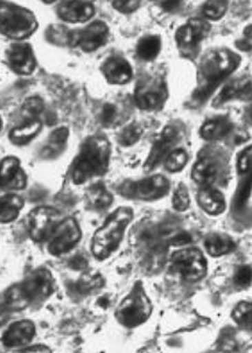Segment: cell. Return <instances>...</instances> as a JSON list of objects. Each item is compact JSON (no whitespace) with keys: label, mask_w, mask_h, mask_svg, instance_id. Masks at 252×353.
Returning a JSON list of instances; mask_svg holds the SVG:
<instances>
[{"label":"cell","mask_w":252,"mask_h":353,"mask_svg":"<svg viewBox=\"0 0 252 353\" xmlns=\"http://www.w3.org/2000/svg\"><path fill=\"white\" fill-rule=\"evenodd\" d=\"M240 65V59L230 50H214L207 54L200 65L199 85L195 99L206 101Z\"/></svg>","instance_id":"6da1fadb"},{"label":"cell","mask_w":252,"mask_h":353,"mask_svg":"<svg viewBox=\"0 0 252 353\" xmlns=\"http://www.w3.org/2000/svg\"><path fill=\"white\" fill-rule=\"evenodd\" d=\"M110 154V143L105 137L92 136L87 139L74 161V181L83 184L95 176H103L109 168Z\"/></svg>","instance_id":"7a4b0ae2"},{"label":"cell","mask_w":252,"mask_h":353,"mask_svg":"<svg viewBox=\"0 0 252 353\" xmlns=\"http://www.w3.org/2000/svg\"><path fill=\"white\" fill-rule=\"evenodd\" d=\"M134 219V212L130 208H119L107 218L103 226L96 232L92 238V254L97 259L104 260L114 253L122 241L126 227Z\"/></svg>","instance_id":"3957f363"},{"label":"cell","mask_w":252,"mask_h":353,"mask_svg":"<svg viewBox=\"0 0 252 353\" xmlns=\"http://www.w3.org/2000/svg\"><path fill=\"white\" fill-rule=\"evenodd\" d=\"M38 27L33 13L17 5H0V32L8 38L23 40Z\"/></svg>","instance_id":"277c9868"},{"label":"cell","mask_w":252,"mask_h":353,"mask_svg":"<svg viewBox=\"0 0 252 353\" xmlns=\"http://www.w3.org/2000/svg\"><path fill=\"white\" fill-rule=\"evenodd\" d=\"M152 312V304L142 287H134L116 311V317L124 327H134L146 322Z\"/></svg>","instance_id":"5b68a950"},{"label":"cell","mask_w":252,"mask_h":353,"mask_svg":"<svg viewBox=\"0 0 252 353\" xmlns=\"http://www.w3.org/2000/svg\"><path fill=\"white\" fill-rule=\"evenodd\" d=\"M169 190V181L164 176L157 174L151 176L139 181H127L120 188V192L126 196L136 199L151 200L159 199L164 196Z\"/></svg>","instance_id":"8992f818"},{"label":"cell","mask_w":252,"mask_h":353,"mask_svg":"<svg viewBox=\"0 0 252 353\" xmlns=\"http://www.w3.org/2000/svg\"><path fill=\"white\" fill-rule=\"evenodd\" d=\"M172 265L185 280L191 282L201 280L207 273L206 259L196 248L176 252L172 255Z\"/></svg>","instance_id":"52a82bcc"},{"label":"cell","mask_w":252,"mask_h":353,"mask_svg":"<svg viewBox=\"0 0 252 353\" xmlns=\"http://www.w3.org/2000/svg\"><path fill=\"white\" fill-rule=\"evenodd\" d=\"M60 223L61 216L55 208L46 206L35 208L28 219L31 238L36 242L45 241L52 236Z\"/></svg>","instance_id":"ba28073f"},{"label":"cell","mask_w":252,"mask_h":353,"mask_svg":"<svg viewBox=\"0 0 252 353\" xmlns=\"http://www.w3.org/2000/svg\"><path fill=\"white\" fill-rule=\"evenodd\" d=\"M48 250L53 255H62L76 246L81 239V228L73 218L62 220L50 236Z\"/></svg>","instance_id":"9c48e42d"},{"label":"cell","mask_w":252,"mask_h":353,"mask_svg":"<svg viewBox=\"0 0 252 353\" xmlns=\"http://www.w3.org/2000/svg\"><path fill=\"white\" fill-rule=\"evenodd\" d=\"M23 292L31 303L47 300L54 292V277L46 268H39L21 283Z\"/></svg>","instance_id":"30bf717a"},{"label":"cell","mask_w":252,"mask_h":353,"mask_svg":"<svg viewBox=\"0 0 252 353\" xmlns=\"http://www.w3.org/2000/svg\"><path fill=\"white\" fill-rule=\"evenodd\" d=\"M136 101L143 110H154L164 104L166 99L165 85L159 80L143 81L136 89Z\"/></svg>","instance_id":"8fae6325"},{"label":"cell","mask_w":252,"mask_h":353,"mask_svg":"<svg viewBox=\"0 0 252 353\" xmlns=\"http://www.w3.org/2000/svg\"><path fill=\"white\" fill-rule=\"evenodd\" d=\"M179 139L180 132L178 128L172 125L165 128L162 132L154 141L144 169L146 171H151L154 168H157L158 164L169 154V151L172 150L173 146L179 142Z\"/></svg>","instance_id":"7c38bea8"},{"label":"cell","mask_w":252,"mask_h":353,"mask_svg":"<svg viewBox=\"0 0 252 353\" xmlns=\"http://www.w3.org/2000/svg\"><path fill=\"white\" fill-rule=\"evenodd\" d=\"M109 38V28L103 21H95L92 25L77 32L73 43L80 46L84 52H94L107 43Z\"/></svg>","instance_id":"4fadbf2b"},{"label":"cell","mask_w":252,"mask_h":353,"mask_svg":"<svg viewBox=\"0 0 252 353\" xmlns=\"http://www.w3.org/2000/svg\"><path fill=\"white\" fill-rule=\"evenodd\" d=\"M27 178L16 157L5 158L0 163V188L11 191H19L26 188Z\"/></svg>","instance_id":"5bb4252c"},{"label":"cell","mask_w":252,"mask_h":353,"mask_svg":"<svg viewBox=\"0 0 252 353\" xmlns=\"http://www.w3.org/2000/svg\"><path fill=\"white\" fill-rule=\"evenodd\" d=\"M210 32L209 23L201 19H191L176 31V43L182 48L198 46Z\"/></svg>","instance_id":"9a60e30c"},{"label":"cell","mask_w":252,"mask_h":353,"mask_svg":"<svg viewBox=\"0 0 252 353\" xmlns=\"http://www.w3.org/2000/svg\"><path fill=\"white\" fill-rule=\"evenodd\" d=\"M8 58L12 70L21 75H30L35 70V58L32 47L27 43H16L8 50Z\"/></svg>","instance_id":"2e32d148"},{"label":"cell","mask_w":252,"mask_h":353,"mask_svg":"<svg viewBox=\"0 0 252 353\" xmlns=\"http://www.w3.org/2000/svg\"><path fill=\"white\" fill-rule=\"evenodd\" d=\"M58 13L68 23H85L95 14V8L89 1H63L59 6Z\"/></svg>","instance_id":"e0dca14e"},{"label":"cell","mask_w":252,"mask_h":353,"mask_svg":"<svg viewBox=\"0 0 252 353\" xmlns=\"http://www.w3.org/2000/svg\"><path fill=\"white\" fill-rule=\"evenodd\" d=\"M104 77L112 85H125L132 77L130 63L123 58H110L102 65Z\"/></svg>","instance_id":"ac0fdd59"},{"label":"cell","mask_w":252,"mask_h":353,"mask_svg":"<svg viewBox=\"0 0 252 353\" xmlns=\"http://www.w3.org/2000/svg\"><path fill=\"white\" fill-rule=\"evenodd\" d=\"M35 327L30 321H20L12 324L3 337L4 345L8 347H18L26 345L34 337Z\"/></svg>","instance_id":"d6986e66"},{"label":"cell","mask_w":252,"mask_h":353,"mask_svg":"<svg viewBox=\"0 0 252 353\" xmlns=\"http://www.w3.org/2000/svg\"><path fill=\"white\" fill-rule=\"evenodd\" d=\"M200 206L208 214H221L226 210V199L220 191L211 188H204L199 193Z\"/></svg>","instance_id":"ffe728a7"},{"label":"cell","mask_w":252,"mask_h":353,"mask_svg":"<svg viewBox=\"0 0 252 353\" xmlns=\"http://www.w3.org/2000/svg\"><path fill=\"white\" fill-rule=\"evenodd\" d=\"M30 303L31 302L23 292L21 284H18V285H13L5 292L0 309L6 311V312L19 311L25 309Z\"/></svg>","instance_id":"44dd1931"},{"label":"cell","mask_w":252,"mask_h":353,"mask_svg":"<svg viewBox=\"0 0 252 353\" xmlns=\"http://www.w3.org/2000/svg\"><path fill=\"white\" fill-rule=\"evenodd\" d=\"M231 130V123L227 117L209 119L201 128V134L207 141H218L223 139Z\"/></svg>","instance_id":"7402d4cb"},{"label":"cell","mask_w":252,"mask_h":353,"mask_svg":"<svg viewBox=\"0 0 252 353\" xmlns=\"http://www.w3.org/2000/svg\"><path fill=\"white\" fill-rule=\"evenodd\" d=\"M191 176L198 184L203 188H210L218 176V168L210 159H201L195 164Z\"/></svg>","instance_id":"603a6c76"},{"label":"cell","mask_w":252,"mask_h":353,"mask_svg":"<svg viewBox=\"0 0 252 353\" xmlns=\"http://www.w3.org/2000/svg\"><path fill=\"white\" fill-rule=\"evenodd\" d=\"M23 208V199L17 194H8L0 198V223H12Z\"/></svg>","instance_id":"cb8c5ba5"},{"label":"cell","mask_w":252,"mask_h":353,"mask_svg":"<svg viewBox=\"0 0 252 353\" xmlns=\"http://www.w3.org/2000/svg\"><path fill=\"white\" fill-rule=\"evenodd\" d=\"M41 122L38 119L27 121L26 123L17 127L10 132V139L16 145H25L31 142L41 130Z\"/></svg>","instance_id":"d4e9b609"},{"label":"cell","mask_w":252,"mask_h":353,"mask_svg":"<svg viewBox=\"0 0 252 353\" xmlns=\"http://www.w3.org/2000/svg\"><path fill=\"white\" fill-rule=\"evenodd\" d=\"M204 246L211 256H222L235 250V242L233 239L223 234H213L207 238Z\"/></svg>","instance_id":"484cf974"},{"label":"cell","mask_w":252,"mask_h":353,"mask_svg":"<svg viewBox=\"0 0 252 353\" xmlns=\"http://www.w3.org/2000/svg\"><path fill=\"white\" fill-rule=\"evenodd\" d=\"M161 50L160 38L157 35H149L138 43L137 53L143 60L151 61L157 58Z\"/></svg>","instance_id":"4316f807"},{"label":"cell","mask_w":252,"mask_h":353,"mask_svg":"<svg viewBox=\"0 0 252 353\" xmlns=\"http://www.w3.org/2000/svg\"><path fill=\"white\" fill-rule=\"evenodd\" d=\"M87 198L90 206L96 210H105L112 203V196L103 185H94L89 188Z\"/></svg>","instance_id":"83f0119b"},{"label":"cell","mask_w":252,"mask_h":353,"mask_svg":"<svg viewBox=\"0 0 252 353\" xmlns=\"http://www.w3.org/2000/svg\"><path fill=\"white\" fill-rule=\"evenodd\" d=\"M227 10H228V1L224 0H211L207 1L203 5V16L207 17L210 20H218L224 16Z\"/></svg>","instance_id":"f1b7e54d"},{"label":"cell","mask_w":252,"mask_h":353,"mask_svg":"<svg viewBox=\"0 0 252 353\" xmlns=\"http://www.w3.org/2000/svg\"><path fill=\"white\" fill-rule=\"evenodd\" d=\"M104 284L103 277L98 274H85L81 277V280L77 282V292L81 294H87L92 292L95 289L101 288Z\"/></svg>","instance_id":"f546056e"},{"label":"cell","mask_w":252,"mask_h":353,"mask_svg":"<svg viewBox=\"0 0 252 353\" xmlns=\"http://www.w3.org/2000/svg\"><path fill=\"white\" fill-rule=\"evenodd\" d=\"M187 161L188 156L186 151L178 149V150H174L168 154L165 166L171 172H179V171L184 169L186 164H187Z\"/></svg>","instance_id":"4dcf8cb0"},{"label":"cell","mask_w":252,"mask_h":353,"mask_svg":"<svg viewBox=\"0 0 252 353\" xmlns=\"http://www.w3.org/2000/svg\"><path fill=\"white\" fill-rule=\"evenodd\" d=\"M143 130L142 128L138 124H130L123 129L122 132L119 134V143L124 146H131L140 139Z\"/></svg>","instance_id":"1f68e13d"},{"label":"cell","mask_w":252,"mask_h":353,"mask_svg":"<svg viewBox=\"0 0 252 353\" xmlns=\"http://www.w3.org/2000/svg\"><path fill=\"white\" fill-rule=\"evenodd\" d=\"M252 307L250 302H241L233 311V319L240 325L251 324Z\"/></svg>","instance_id":"d6a6232c"},{"label":"cell","mask_w":252,"mask_h":353,"mask_svg":"<svg viewBox=\"0 0 252 353\" xmlns=\"http://www.w3.org/2000/svg\"><path fill=\"white\" fill-rule=\"evenodd\" d=\"M43 101L39 97H31V99H27L25 101V103L23 104V115L30 121H33L35 117L43 110Z\"/></svg>","instance_id":"836d02e7"},{"label":"cell","mask_w":252,"mask_h":353,"mask_svg":"<svg viewBox=\"0 0 252 353\" xmlns=\"http://www.w3.org/2000/svg\"><path fill=\"white\" fill-rule=\"evenodd\" d=\"M173 208L176 211H186L189 208V194L185 185H180L173 196Z\"/></svg>","instance_id":"e575fe53"},{"label":"cell","mask_w":252,"mask_h":353,"mask_svg":"<svg viewBox=\"0 0 252 353\" xmlns=\"http://www.w3.org/2000/svg\"><path fill=\"white\" fill-rule=\"evenodd\" d=\"M235 283L240 287H248L251 283V267L244 265L237 270L235 274Z\"/></svg>","instance_id":"d590c367"},{"label":"cell","mask_w":252,"mask_h":353,"mask_svg":"<svg viewBox=\"0 0 252 353\" xmlns=\"http://www.w3.org/2000/svg\"><path fill=\"white\" fill-rule=\"evenodd\" d=\"M114 8L117 11L122 12V13H132L136 11L140 3L136 1V0H117V1H112Z\"/></svg>","instance_id":"8d00e7d4"},{"label":"cell","mask_w":252,"mask_h":353,"mask_svg":"<svg viewBox=\"0 0 252 353\" xmlns=\"http://www.w3.org/2000/svg\"><path fill=\"white\" fill-rule=\"evenodd\" d=\"M251 161H252V149L251 148H249V149H245L243 152H242L241 156L238 157V171L240 172L244 173L249 172L250 169H251Z\"/></svg>","instance_id":"74e56055"},{"label":"cell","mask_w":252,"mask_h":353,"mask_svg":"<svg viewBox=\"0 0 252 353\" xmlns=\"http://www.w3.org/2000/svg\"><path fill=\"white\" fill-rule=\"evenodd\" d=\"M69 131L67 128H60L56 130L53 131L50 134V142L52 145L54 146H61L65 145V143L68 139Z\"/></svg>","instance_id":"f35d334b"},{"label":"cell","mask_w":252,"mask_h":353,"mask_svg":"<svg viewBox=\"0 0 252 353\" xmlns=\"http://www.w3.org/2000/svg\"><path fill=\"white\" fill-rule=\"evenodd\" d=\"M116 115H117V110H116L115 105L105 104L101 112V121L107 125L115 121Z\"/></svg>","instance_id":"ab89813d"},{"label":"cell","mask_w":252,"mask_h":353,"mask_svg":"<svg viewBox=\"0 0 252 353\" xmlns=\"http://www.w3.org/2000/svg\"><path fill=\"white\" fill-rule=\"evenodd\" d=\"M238 89L235 88L233 85H228L226 88L222 90L221 94L216 97L215 100L214 105H218V104L224 103L227 101L231 100L233 97H236Z\"/></svg>","instance_id":"60d3db41"},{"label":"cell","mask_w":252,"mask_h":353,"mask_svg":"<svg viewBox=\"0 0 252 353\" xmlns=\"http://www.w3.org/2000/svg\"><path fill=\"white\" fill-rule=\"evenodd\" d=\"M220 347H221L223 351H233L235 347H236V341H235V338H233V332H227L222 334L221 339H220Z\"/></svg>","instance_id":"b9f144b4"},{"label":"cell","mask_w":252,"mask_h":353,"mask_svg":"<svg viewBox=\"0 0 252 353\" xmlns=\"http://www.w3.org/2000/svg\"><path fill=\"white\" fill-rule=\"evenodd\" d=\"M250 188H251V185H250V179H249V181L245 183L244 186L242 188L240 193H238V205H243V203L246 201L249 196H250Z\"/></svg>","instance_id":"7bdbcfd3"},{"label":"cell","mask_w":252,"mask_h":353,"mask_svg":"<svg viewBox=\"0 0 252 353\" xmlns=\"http://www.w3.org/2000/svg\"><path fill=\"white\" fill-rule=\"evenodd\" d=\"M69 265L75 270H81V269L87 268L88 262L83 256H75L72 261L69 262Z\"/></svg>","instance_id":"ee69618b"},{"label":"cell","mask_w":252,"mask_h":353,"mask_svg":"<svg viewBox=\"0 0 252 353\" xmlns=\"http://www.w3.org/2000/svg\"><path fill=\"white\" fill-rule=\"evenodd\" d=\"M21 353H52V350L48 346L33 345L23 349Z\"/></svg>","instance_id":"f6af8a7d"},{"label":"cell","mask_w":252,"mask_h":353,"mask_svg":"<svg viewBox=\"0 0 252 353\" xmlns=\"http://www.w3.org/2000/svg\"><path fill=\"white\" fill-rule=\"evenodd\" d=\"M191 238L187 233H181V234L176 235V238L172 239L173 245L176 246H182L185 243L191 242Z\"/></svg>","instance_id":"bcb514c9"},{"label":"cell","mask_w":252,"mask_h":353,"mask_svg":"<svg viewBox=\"0 0 252 353\" xmlns=\"http://www.w3.org/2000/svg\"><path fill=\"white\" fill-rule=\"evenodd\" d=\"M161 5L165 11L173 12L181 8L182 3L181 1H164V3H161Z\"/></svg>","instance_id":"7dc6e473"},{"label":"cell","mask_w":252,"mask_h":353,"mask_svg":"<svg viewBox=\"0 0 252 353\" xmlns=\"http://www.w3.org/2000/svg\"><path fill=\"white\" fill-rule=\"evenodd\" d=\"M8 319V312L0 309V327Z\"/></svg>","instance_id":"c3c4849f"},{"label":"cell","mask_w":252,"mask_h":353,"mask_svg":"<svg viewBox=\"0 0 252 353\" xmlns=\"http://www.w3.org/2000/svg\"><path fill=\"white\" fill-rule=\"evenodd\" d=\"M1 128H3V121H1V117H0V130H1Z\"/></svg>","instance_id":"681fc988"}]
</instances>
